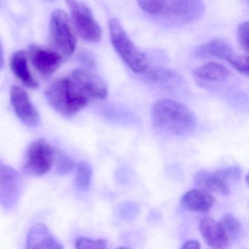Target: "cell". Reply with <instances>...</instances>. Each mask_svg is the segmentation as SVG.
I'll use <instances>...</instances> for the list:
<instances>
[{"mask_svg": "<svg viewBox=\"0 0 249 249\" xmlns=\"http://www.w3.org/2000/svg\"><path fill=\"white\" fill-rule=\"evenodd\" d=\"M203 0H167L160 16L176 24H190L203 15Z\"/></svg>", "mask_w": 249, "mask_h": 249, "instance_id": "52a82bcc", "label": "cell"}, {"mask_svg": "<svg viewBox=\"0 0 249 249\" xmlns=\"http://www.w3.org/2000/svg\"><path fill=\"white\" fill-rule=\"evenodd\" d=\"M66 1L67 4L69 3L70 2H72L73 0H65Z\"/></svg>", "mask_w": 249, "mask_h": 249, "instance_id": "f546056e", "label": "cell"}, {"mask_svg": "<svg viewBox=\"0 0 249 249\" xmlns=\"http://www.w3.org/2000/svg\"><path fill=\"white\" fill-rule=\"evenodd\" d=\"M4 66V55L3 52H2V45H1V42H0V71L2 70V68Z\"/></svg>", "mask_w": 249, "mask_h": 249, "instance_id": "f1b7e54d", "label": "cell"}, {"mask_svg": "<svg viewBox=\"0 0 249 249\" xmlns=\"http://www.w3.org/2000/svg\"><path fill=\"white\" fill-rule=\"evenodd\" d=\"M75 247L78 249H105L107 248V241L105 239H93L80 237L75 241Z\"/></svg>", "mask_w": 249, "mask_h": 249, "instance_id": "44dd1931", "label": "cell"}, {"mask_svg": "<svg viewBox=\"0 0 249 249\" xmlns=\"http://www.w3.org/2000/svg\"><path fill=\"white\" fill-rule=\"evenodd\" d=\"M68 5L71 8L72 24L80 37L89 43H98L101 40L103 30L89 7L76 0Z\"/></svg>", "mask_w": 249, "mask_h": 249, "instance_id": "5b68a950", "label": "cell"}, {"mask_svg": "<svg viewBox=\"0 0 249 249\" xmlns=\"http://www.w3.org/2000/svg\"><path fill=\"white\" fill-rule=\"evenodd\" d=\"M219 172L229 183L237 181L242 176V170L239 167H227L219 170Z\"/></svg>", "mask_w": 249, "mask_h": 249, "instance_id": "484cf974", "label": "cell"}, {"mask_svg": "<svg viewBox=\"0 0 249 249\" xmlns=\"http://www.w3.org/2000/svg\"><path fill=\"white\" fill-rule=\"evenodd\" d=\"M11 70L16 76L30 89H37L38 83L32 75L28 68L27 54L23 51H18L13 53L10 62Z\"/></svg>", "mask_w": 249, "mask_h": 249, "instance_id": "9a60e30c", "label": "cell"}, {"mask_svg": "<svg viewBox=\"0 0 249 249\" xmlns=\"http://www.w3.org/2000/svg\"><path fill=\"white\" fill-rule=\"evenodd\" d=\"M142 11L153 16H160L167 0H136Z\"/></svg>", "mask_w": 249, "mask_h": 249, "instance_id": "ffe728a7", "label": "cell"}, {"mask_svg": "<svg viewBox=\"0 0 249 249\" xmlns=\"http://www.w3.org/2000/svg\"><path fill=\"white\" fill-rule=\"evenodd\" d=\"M27 54L34 68L43 76L54 73L62 65L63 58L53 49L30 44Z\"/></svg>", "mask_w": 249, "mask_h": 249, "instance_id": "30bf717a", "label": "cell"}, {"mask_svg": "<svg viewBox=\"0 0 249 249\" xmlns=\"http://www.w3.org/2000/svg\"><path fill=\"white\" fill-rule=\"evenodd\" d=\"M78 58H79L80 62L84 66L90 68L95 67V59H94V56H93L92 53H90V52H87V51H84V52H81L79 53Z\"/></svg>", "mask_w": 249, "mask_h": 249, "instance_id": "4316f807", "label": "cell"}, {"mask_svg": "<svg viewBox=\"0 0 249 249\" xmlns=\"http://www.w3.org/2000/svg\"><path fill=\"white\" fill-rule=\"evenodd\" d=\"M49 41L52 49L63 59H68L75 52L76 37L70 24L69 17L63 10H56L52 14L49 24Z\"/></svg>", "mask_w": 249, "mask_h": 249, "instance_id": "277c9868", "label": "cell"}, {"mask_svg": "<svg viewBox=\"0 0 249 249\" xmlns=\"http://www.w3.org/2000/svg\"><path fill=\"white\" fill-rule=\"evenodd\" d=\"M110 40L121 59L133 72L143 73L148 69L146 56L134 44L119 20L113 18L109 23Z\"/></svg>", "mask_w": 249, "mask_h": 249, "instance_id": "3957f363", "label": "cell"}, {"mask_svg": "<svg viewBox=\"0 0 249 249\" xmlns=\"http://www.w3.org/2000/svg\"><path fill=\"white\" fill-rule=\"evenodd\" d=\"M152 115L157 124L175 135H188L196 126V120L192 110L176 100H157L153 106Z\"/></svg>", "mask_w": 249, "mask_h": 249, "instance_id": "7a4b0ae2", "label": "cell"}, {"mask_svg": "<svg viewBox=\"0 0 249 249\" xmlns=\"http://www.w3.org/2000/svg\"><path fill=\"white\" fill-rule=\"evenodd\" d=\"M75 168V163L74 160L68 156L61 155L56 163V171L59 175L70 174Z\"/></svg>", "mask_w": 249, "mask_h": 249, "instance_id": "7402d4cb", "label": "cell"}, {"mask_svg": "<svg viewBox=\"0 0 249 249\" xmlns=\"http://www.w3.org/2000/svg\"><path fill=\"white\" fill-rule=\"evenodd\" d=\"M75 177V185L81 191L88 190L93 176V169L87 161H82L77 164Z\"/></svg>", "mask_w": 249, "mask_h": 249, "instance_id": "ac0fdd59", "label": "cell"}, {"mask_svg": "<svg viewBox=\"0 0 249 249\" xmlns=\"http://www.w3.org/2000/svg\"><path fill=\"white\" fill-rule=\"evenodd\" d=\"M176 73L168 69H154L149 71L148 77L154 82H164L175 76Z\"/></svg>", "mask_w": 249, "mask_h": 249, "instance_id": "603a6c76", "label": "cell"}, {"mask_svg": "<svg viewBox=\"0 0 249 249\" xmlns=\"http://www.w3.org/2000/svg\"><path fill=\"white\" fill-rule=\"evenodd\" d=\"M249 21H245L239 25L237 30V39L239 44L244 52H249Z\"/></svg>", "mask_w": 249, "mask_h": 249, "instance_id": "d4e9b609", "label": "cell"}, {"mask_svg": "<svg viewBox=\"0 0 249 249\" xmlns=\"http://www.w3.org/2000/svg\"><path fill=\"white\" fill-rule=\"evenodd\" d=\"M27 247L29 249H63V246L43 224H36L30 229L27 235Z\"/></svg>", "mask_w": 249, "mask_h": 249, "instance_id": "7c38bea8", "label": "cell"}, {"mask_svg": "<svg viewBox=\"0 0 249 249\" xmlns=\"http://www.w3.org/2000/svg\"><path fill=\"white\" fill-rule=\"evenodd\" d=\"M230 65L237 71L245 75H249V64L248 56L235 55L230 62Z\"/></svg>", "mask_w": 249, "mask_h": 249, "instance_id": "cb8c5ba5", "label": "cell"}, {"mask_svg": "<svg viewBox=\"0 0 249 249\" xmlns=\"http://www.w3.org/2000/svg\"><path fill=\"white\" fill-rule=\"evenodd\" d=\"M215 199L208 191L192 189L182 196L180 204L185 209L192 212L207 213L214 205Z\"/></svg>", "mask_w": 249, "mask_h": 249, "instance_id": "5bb4252c", "label": "cell"}, {"mask_svg": "<svg viewBox=\"0 0 249 249\" xmlns=\"http://www.w3.org/2000/svg\"><path fill=\"white\" fill-rule=\"evenodd\" d=\"M194 74L200 79L220 83L227 79L230 75V71L219 64L209 62L198 67L194 71Z\"/></svg>", "mask_w": 249, "mask_h": 249, "instance_id": "e0dca14e", "label": "cell"}, {"mask_svg": "<svg viewBox=\"0 0 249 249\" xmlns=\"http://www.w3.org/2000/svg\"><path fill=\"white\" fill-rule=\"evenodd\" d=\"M183 249H200V244L196 240H189L186 242L182 246Z\"/></svg>", "mask_w": 249, "mask_h": 249, "instance_id": "83f0119b", "label": "cell"}, {"mask_svg": "<svg viewBox=\"0 0 249 249\" xmlns=\"http://www.w3.org/2000/svg\"><path fill=\"white\" fill-rule=\"evenodd\" d=\"M23 190L21 175L0 161V207L12 210L17 206Z\"/></svg>", "mask_w": 249, "mask_h": 249, "instance_id": "ba28073f", "label": "cell"}, {"mask_svg": "<svg viewBox=\"0 0 249 249\" xmlns=\"http://www.w3.org/2000/svg\"><path fill=\"white\" fill-rule=\"evenodd\" d=\"M11 100L17 117L29 127H36L40 124L38 110L32 103L25 90L18 86L11 89Z\"/></svg>", "mask_w": 249, "mask_h": 249, "instance_id": "9c48e42d", "label": "cell"}, {"mask_svg": "<svg viewBox=\"0 0 249 249\" xmlns=\"http://www.w3.org/2000/svg\"><path fill=\"white\" fill-rule=\"evenodd\" d=\"M45 94L56 111L71 118L93 100L107 98L108 89L101 77L88 70L78 68L70 76L54 81Z\"/></svg>", "mask_w": 249, "mask_h": 249, "instance_id": "6da1fadb", "label": "cell"}, {"mask_svg": "<svg viewBox=\"0 0 249 249\" xmlns=\"http://www.w3.org/2000/svg\"><path fill=\"white\" fill-rule=\"evenodd\" d=\"M222 227L230 237L231 241L236 240L241 232L242 227L240 221L231 214H225L220 220Z\"/></svg>", "mask_w": 249, "mask_h": 249, "instance_id": "d6986e66", "label": "cell"}, {"mask_svg": "<svg viewBox=\"0 0 249 249\" xmlns=\"http://www.w3.org/2000/svg\"><path fill=\"white\" fill-rule=\"evenodd\" d=\"M199 228L205 243L212 249H224L231 242L221 223L213 218L201 220Z\"/></svg>", "mask_w": 249, "mask_h": 249, "instance_id": "8fae6325", "label": "cell"}, {"mask_svg": "<svg viewBox=\"0 0 249 249\" xmlns=\"http://www.w3.org/2000/svg\"><path fill=\"white\" fill-rule=\"evenodd\" d=\"M195 184L198 189L208 192H215L221 195H228L230 193V183L220 173L201 170L196 173L195 177Z\"/></svg>", "mask_w": 249, "mask_h": 249, "instance_id": "4fadbf2b", "label": "cell"}, {"mask_svg": "<svg viewBox=\"0 0 249 249\" xmlns=\"http://www.w3.org/2000/svg\"><path fill=\"white\" fill-rule=\"evenodd\" d=\"M195 53L199 57L215 56L227 61L229 63L236 55L231 46L225 40L220 39L201 45L196 48Z\"/></svg>", "mask_w": 249, "mask_h": 249, "instance_id": "2e32d148", "label": "cell"}, {"mask_svg": "<svg viewBox=\"0 0 249 249\" xmlns=\"http://www.w3.org/2000/svg\"><path fill=\"white\" fill-rule=\"evenodd\" d=\"M54 160V150L45 140L30 144L24 157L23 170L27 174L41 176L50 171Z\"/></svg>", "mask_w": 249, "mask_h": 249, "instance_id": "8992f818", "label": "cell"}]
</instances>
